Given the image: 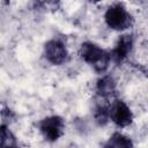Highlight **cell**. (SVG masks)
I'll use <instances>...</instances> for the list:
<instances>
[{
	"label": "cell",
	"mask_w": 148,
	"mask_h": 148,
	"mask_svg": "<svg viewBox=\"0 0 148 148\" xmlns=\"http://www.w3.org/2000/svg\"><path fill=\"white\" fill-rule=\"evenodd\" d=\"M79 54L81 59L98 74H104L112 61L110 52L92 42L82 43Z\"/></svg>",
	"instance_id": "1"
},
{
	"label": "cell",
	"mask_w": 148,
	"mask_h": 148,
	"mask_svg": "<svg viewBox=\"0 0 148 148\" xmlns=\"http://www.w3.org/2000/svg\"><path fill=\"white\" fill-rule=\"evenodd\" d=\"M104 22L112 30L124 31L133 25L134 18L123 2H116L106 9L104 14Z\"/></svg>",
	"instance_id": "2"
},
{
	"label": "cell",
	"mask_w": 148,
	"mask_h": 148,
	"mask_svg": "<svg viewBox=\"0 0 148 148\" xmlns=\"http://www.w3.org/2000/svg\"><path fill=\"white\" fill-rule=\"evenodd\" d=\"M38 131L49 142H54L59 140L65 133V120L62 117L53 114L43 118L38 123Z\"/></svg>",
	"instance_id": "3"
},
{
	"label": "cell",
	"mask_w": 148,
	"mask_h": 148,
	"mask_svg": "<svg viewBox=\"0 0 148 148\" xmlns=\"http://www.w3.org/2000/svg\"><path fill=\"white\" fill-rule=\"evenodd\" d=\"M133 112L131 108L121 99H113L110 104V120L118 127L124 128L133 123Z\"/></svg>",
	"instance_id": "4"
},
{
	"label": "cell",
	"mask_w": 148,
	"mask_h": 148,
	"mask_svg": "<svg viewBox=\"0 0 148 148\" xmlns=\"http://www.w3.org/2000/svg\"><path fill=\"white\" fill-rule=\"evenodd\" d=\"M45 59L54 66H60L68 60V50L59 39H50L44 45Z\"/></svg>",
	"instance_id": "5"
},
{
	"label": "cell",
	"mask_w": 148,
	"mask_h": 148,
	"mask_svg": "<svg viewBox=\"0 0 148 148\" xmlns=\"http://www.w3.org/2000/svg\"><path fill=\"white\" fill-rule=\"evenodd\" d=\"M133 45H134V39L131 34L121 35L118 38L114 47L110 52L111 60L117 65L125 61L128 58V56L131 54V52L133 50Z\"/></svg>",
	"instance_id": "6"
},
{
	"label": "cell",
	"mask_w": 148,
	"mask_h": 148,
	"mask_svg": "<svg viewBox=\"0 0 148 148\" xmlns=\"http://www.w3.org/2000/svg\"><path fill=\"white\" fill-rule=\"evenodd\" d=\"M110 104L106 98L98 97L92 110L94 119L98 126H105L110 120Z\"/></svg>",
	"instance_id": "7"
},
{
	"label": "cell",
	"mask_w": 148,
	"mask_h": 148,
	"mask_svg": "<svg viewBox=\"0 0 148 148\" xmlns=\"http://www.w3.org/2000/svg\"><path fill=\"white\" fill-rule=\"evenodd\" d=\"M96 94L98 97L106 98L116 94V81L111 75H103L96 83Z\"/></svg>",
	"instance_id": "8"
},
{
	"label": "cell",
	"mask_w": 148,
	"mask_h": 148,
	"mask_svg": "<svg viewBox=\"0 0 148 148\" xmlns=\"http://www.w3.org/2000/svg\"><path fill=\"white\" fill-rule=\"evenodd\" d=\"M104 146L105 147H132L133 142H132L131 138L124 135L123 133L114 132Z\"/></svg>",
	"instance_id": "9"
},
{
	"label": "cell",
	"mask_w": 148,
	"mask_h": 148,
	"mask_svg": "<svg viewBox=\"0 0 148 148\" xmlns=\"http://www.w3.org/2000/svg\"><path fill=\"white\" fill-rule=\"evenodd\" d=\"M0 132H1V146L2 147H16V138L13 134V132L9 130V127L2 123L0 126Z\"/></svg>",
	"instance_id": "10"
},
{
	"label": "cell",
	"mask_w": 148,
	"mask_h": 148,
	"mask_svg": "<svg viewBox=\"0 0 148 148\" xmlns=\"http://www.w3.org/2000/svg\"><path fill=\"white\" fill-rule=\"evenodd\" d=\"M88 1H90V2H92V3H97V2H99L101 0H88Z\"/></svg>",
	"instance_id": "11"
},
{
	"label": "cell",
	"mask_w": 148,
	"mask_h": 148,
	"mask_svg": "<svg viewBox=\"0 0 148 148\" xmlns=\"http://www.w3.org/2000/svg\"><path fill=\"white\" fill-rule=\"evenodd\" d=\"M147 73H148V72H147Z\"/></svg>",
	"instance_id": "12"
}]
</instances>
